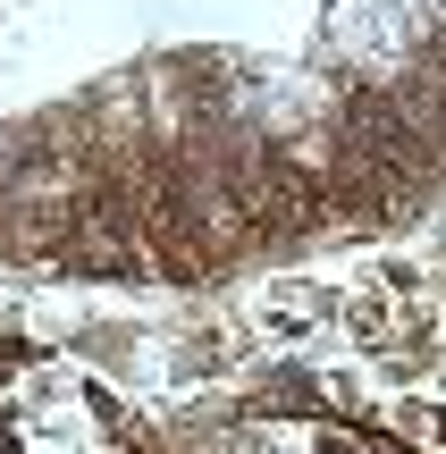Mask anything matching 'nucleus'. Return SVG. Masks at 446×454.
<instances>
[{"label":"nucleus","mask_w":446,"mask_h":454,"mask_svg":"<svg viewBox=\"0 0 446 454\" xmlns=\"http://www.w3.org/2000/svg\"><path fill=\"white\" fill-rule=\"evenodd\" d=\"M320 454H363V446H346V438H320Z\"/></svg>","instance_id":"nucleus-1"}]
</instances>
